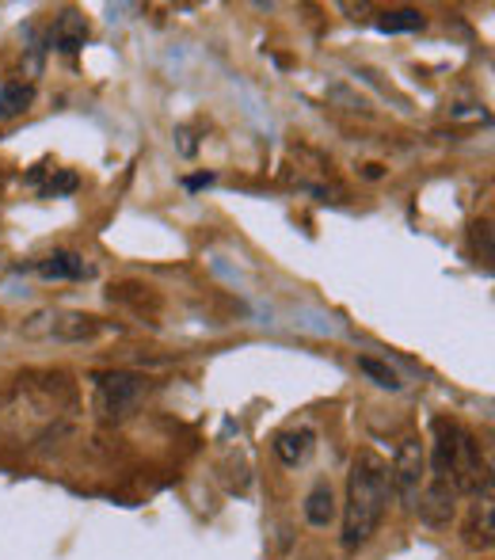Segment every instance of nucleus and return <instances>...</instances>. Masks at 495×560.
I'll return each instance as SVG.
<instances>
[{
    "label": "nucleus",
    "instance_id": "nucleus-1",
    "mask_svg": "<svg viewBox=\"0 0 495 560\" xmlns=\"http://www.w3.org/2000/svg\"><path fill=\"white\" fill-rule=\"evenodd\" d=\"M389 465L370 450L355 454L347 472V503H343V549H363L381 530L389 511Z\"/></svg>",
    "mask_w": 495,
    "mask_h": 560
},
{
    "label": "nucleus",
    "instance_id": "nucleus-2",
    "mask_svg": "<svg viewBox=\"0 0 495 560\" xmlns=\"http://www.w3.org/2000/svg\"><path fill=\"white\" fill-rule=\"evenodd\" d=\"M431 431H435V446L443 450L458 495H481L484 488H492L488 462H484L481 443L473 439V431H465L458 420H446V416H438L431 423Z\"/></svg>",
    "mask_w": 495,
    "mask_h": 560
},
{
    "label": "nucleus",
    "instance_id": "nucleus-3",
    "mask_svg": "<svg viewBox=\"0 0 495 560\" xmlns=\"http://www.w3.org/2000/svg\"><path fill=\"white\" fill-rule=\"evenodd\" d=\"M96 385V412L107 423H122L138 412V405L145 400L149 382L141 374H126V370H107V374H92Z\"/></svg>",
    "mask_w": 495,
    "mask_h": 560
},
{
    "label": "nucleus",
    "instance_id": "nucleus-4",
    "mask_svg": "<svg viewBox=\"0 0 495 560\" xmlns=\"http://www.w3.org/2000/svg\"><path fill=\"white\" fill-rule=\"evenodd\" d=\"M423 480H427V446H423L420 435H408L397 446V457H392V469H389V488L400 495L404 511H415Z\"/></svg>",
    "mask_w": 495,
    "mask_h": 560
},
{
    "label": "nucleus",
    "instance_id": "nucleus-5",
    "mask_svg": "<svg viewBox=\"0 0 495 560\" xmlns=\"http://www.w3.org/2000/svg\"><path fill=\"white\" fill-rule=\"evenodd\" d=\"M35 275L46 282H81V279H92L96 267H92L81 252L58 248V252H50V256L35 259Z\"/></svg>",
    "mask_w": 495,
    "mask_h": 560
},
{
    "label": "nucleus",
    "instance_id": "nucleus-6",
    "mask_svg": "<svg viewBox=\"0 0 495 560\" xmlns=\"http://www.w3.org/2000/svg\"><path fill=\"white\" fill-rule=\"evenodd\" d=\"M495 508H492V488H484L481 495H476V503L469 508V518L465 526H461V538H465L469 549H476V553H488L492 541H495Z\"/></svg>",
    "mask_w": 495,
    "mask_h": 560
},
{
    "label": "nucleus",
    "instance_id": "nucleus-7",
    "mask_svg": "<svg viewBox=\"0 0 495 560\" xmlns=\"http://www.w3.org/2000/svg\"><path fill=\"white\" fill-rule=\"evenodd\" d=\"M50 43H54V50H61V54H76L89 43V20L76 12H61L50 27Z\"/></svg>",
    "mask_w": 495,
    "mask_h": 560
},
{
    "label": "nucleus",
    "instance_id": "nucleus-8",
    "mask_svg": "<svg viewBox=\"0 0 495 560\" xmlns=\"http://www.w3.org/2000/svg\"><path fill=\"white\" fill-rule=\"evenodd\" d=\"M274 454H279L282 465H302L305 457L313 454V446H317V431L313 428H294V431H282V435H274Z\"/></svg>",
    "mask_w": 495,
    "mask_h": 560
},
{
    "label": "nucleus",
    "instance_id": "nucleus-9",
    "mask_svg": "<svg viewBox=\"0 0 495 560\" xmlns=\"http://www.w3.org/2000/svg\"><path fill=\"white\" fill-rule=\"evenodd\" d=\"M374 23L385 35H408V31L427 27V15H423L420 8H389V12H377Z\"/></svg>",
    "mask_w": 495,
    "mask_h": 560
},
{
    "label": "nucleus",
    "instance_id": "nucleus-10",
    "mask_svg": "<svg viewBox=\"0 0 495 560\" xmlns=\"http://www.w3.org/2000/svg\"><path fill=\"white\" fill-rule=\"evenodd\" d=\"M35 104V84L27 81H4L0 84V118H15Z\"/></svg>",
    "mask_w": 495,
    "mask_h": 560
},
{
    "label": "nucleus",
    "instance_id": "nucleus-11",
    "mask_svg": "<svg viewBox=\"0 0 495 560\" xmlns=\"http://www.w3.org/2000/svg\"><path fill=\"white\" fill-rule=\"evenodd\" d=\"M305 518H309L313 526H328L335 518V492L328 480H320L309 492V500H305Z\"/></svg>",
    "mask_w": 495,
    "mask_h": 560
},
{
    "label": "nucleus",
    "instance_id": "nucleus-12",
    "mask_svg": "<svg viewBox=\"0 0 495 560\" xmlns=\"http://www.w3.org/2000/svg\"><path fill=\"white\" fill-rule=\"evenodd\" d=\"M50 332L58 339H89L99 332V320L89 317V313H66V317L54 320Z\"/></svg>",
    "mask_w": 495,
    "mask_h": 560
},
{
    "label": "nucleus",
    "instance_id": "nucleus-13",
    "mask_svg": "<svg viewBox=\"0 0 495 560\" xmlns=\"http://www.w3.org/2000/svg\"><path fill=\"white\" fill-rule=\"evenodd\" d=\"M358 370H363L374 385H381V389H400V377L389 362H377V359H370V354H363V359H358Z\"/></svg>",
    "mask_w": 495,
    "mask_h": 560
},
{
    "label": "nucleus",
    "instance_id": "nucleus-14",
    "mask_svg": "<svg viewBox=\"0 0 495 560\" xmlns=\"http://www.w3.org/2000/svg\"><path fill=\"white\" fill-rule=\"evenodd\" d=\"M73 191H76V176L69 168H50V179L38 184L43 199H58V195H73Z\"/></svg>",
    "mask_w": 495,
    "mask_h": 560
},
{
    "label": "nucleus",
    "instance_id": "nucleus-15",
    "mask_svg": "<svg viewBox=\"0 0 495 560\" xmlns=\"http://www.w3.org/2000/svg\"><path fill=\"white\" fill-rule=\"evenodd\" d=\"M210 184H214V176H210V172H207V176H191V179H187V191H199V187H210Z\"/></svg>",
    "mask_w": 495,
    "mask_h": 560
}]
</instances>
